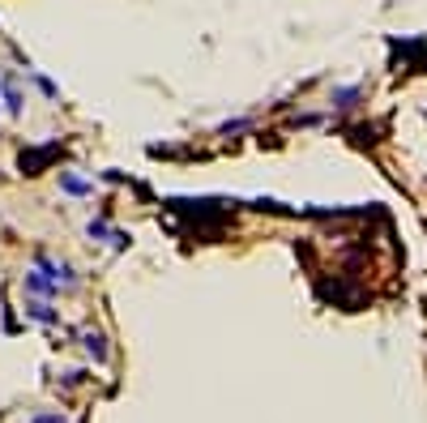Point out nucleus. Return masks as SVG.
<instances>
[{"label": "nucleus", "mask_w": 427, "mask_h": 423, "mask_svg": "<svg viewBox=\"0 0 427 423\" xmlns=\"http://www.w3.org/2000/svg\"><path fill=\"white\" fill-rule=\"evenodd\" d=\"M26 316H35V321H43V325H56V321H60V316H56L52 308H47V304H39V300H35V304H26Z\"/></svg>", "instance_id": "f257e3e1"}, {"label": "nucleus", "mask_w": 427, "mask_h": 423, "mask_svg": "<svg viewBox=\"0 0 427 423\" xmlns=\"http://www.w3.org/2000/svg\"><path fill=\"white\" fill-rule=\"evenodd\" d=\"M5 107L17 116L21 111V94H17V86H13V73H5Z\"/></svg>", "instance_id": "f03ea898"}, {"label": "nucleus", "mask_w": 427, "mask_h": 423, "mask_svg": "<svg viewBox=\"0 0 427 423\" xmlns=\"http://www.w3.org/2000/svg\"><path fill=\"white\" fill-rule=\"evenodd\" d=\"M86 351H90L94 359H107V338H103V334H86Z\"/></svg>", "instance_id": "7ed1b4c3"}, {"label": "nucleus", "mask_w": 427, "mask_h": 423, "mask_svg": "<svg viewBox=\"0 0 427 423\" xmlns=\"http://www.w3.org/2000/svg\"><path fill=\"white\" fill-rule=\"evenodd\" d=\"M26 287H30V291H39V295H52V291H56V282H52V278H43V273H26Z\"/></svg>", "instance_id": "20e7f679"}, {"label": "nucleus", "mask_w": 427, "mask_h": 423, "mask_svg": "<svg viewBox=\"0 0 427 423\" xmlns=\"http://www.w3.org/2000/svg\"><path fill=\"white\" fill-rule=\"evenodd\" d=\"M355 98H359V86H346L334 94V107H355Z\"/></svg>", "instance_id": "39448f33"}, {"label": "nucleus", "mask_w": 427, "mask_h": 423, "mask_svg": "<svg viewBox=\"0 0 427 423\" xmlns=\"http://www.w3.org/2000/svg\"><path fill=\"white\" fill-rule=\"evenodd\" d=\"M60 184H64L69 192H90V184H86V180H78V176H60Z\"/></svg>", "instance_id": "423d86ee"}, {"label": "nucleus", "mask_w": 427, "mask_h": 423, "mask_svg": "<svg viewBox=\"0 0 427 423\" xmlns=\"http://www.w3.org/2000/svg\"><path fill=\"white\" fill-rule=\"evenodd\" d=\"M30 423H64V415H39V419H30Z\"/></svg>", "instance_id": "0eeeda50"}]
</instances>
